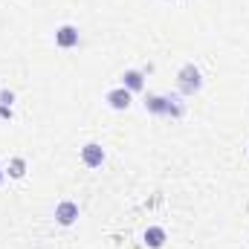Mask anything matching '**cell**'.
Listing matches in <instances>:
<instances>
[{
	"label": "cell",
	"mask_w": 249,
	"mask_h": 249,
	"mask_svg": "<svg viewBox=\"0 0 249 249\" xmlns=\"http://www.w3.org/2000/svg\"><path fill=\"white\" fill-rule=\"evenodd\" d=\"M142 105L151 116H162V119H183L186 116V102L180 93H148Z\"/></svg>",
	"instance_id": "obj_1"
},
{
	"label": "cell",
	"mask_w": 249,
	"mask_h": 249,
	"mask_svg": "<svg viewBox=\"0 0 249 249\" xmlns=\"http://www.w3.org/2000/svg\"><path fill=\"white\" fill-rule=\"evenodd\" d=\"M177 90H180V96H194L203 90V72L191 61L177 70Z\"/></svg>",
	"instance_id": "obj_2"
},
{
	"label": "cell",
	"mask_w": 249,
	"mask_h": 249,
	"mask_svg": "<svg viewBox=\"0 0 249 249\" xmlns=\"http://www.w3.org/2000/svg\"><path fill=\"white\" fill-rule=\"evenodd\" d=\"M105 160H107V154H105V148H102L99 142H84V145H81V162H84L87 168H102Z\"/></svg>",
	"instance_id": "obj_3"
},
{
	"label": "cell",
	"mask_w": 249,
	"mask_h": 249,
	"mask_svg": "<svg viewBox=\"0 0 249 249\" xmlns=\"http://www.w3.org/2000/svg\"><path fill=\"white\" fill-rule=\"evenodd\" d=\"M105 102H107V107H110V110H127V107L133 105V93H130V90H124L122 84H119V87H113V90H107V93H105Z\"/></svg>",
	"instance_id": "obj_4"
},
{
	"label": "cell",
	"mask_w": 249,
	"mask_h": 249,
	"mask_svg": "<svg viewBox=\"0 0 249 249\" xmlns=\"http://www.w3.org/2000/svg\"><path fill=\"white\" fill-rule=\"evenodd\" d=\"M78 41H81L78 26H72V23H61V26L55 29V47H61V50H72V47H78Z\"/></svg>",
	"instance_id": "obj_5"
},
{
	"label": "cell",
	"mask_w": 249,
	"mask_h": 249,
	"mask_svg": "<svg viewBox=\"0 0 249 249\" xmlns=\"http://www.w3.org/2000/svg\"><path fill=\"white\" fill-rule=\"evenodd\" d=\"M78 220V203L75 200H61L55 203V223L58 226H72Z\"/></svg>",
	"instance_id": "obj_6"
},
{
	"label": "cell",
	"mask_w": 249,
	"mask_h": 249,
	"mask_svg": "<svg viewBox=\"0 0 249 249\" xmlns=\"http://www.w3.org/2000/svg\"><path fill=\"white\" fill-rule=\"evenodd\" d=\"M142 241H145L148 249H162L165 241H168V232H165V226H148L142 232Z\"/></svg>",
	"instance_id": "obj_7"
},
{
	"label": "cell",
	"mask_w": 249,
	"mask_h": 249,
	"mask_svg": "<svg viewBox=\"0 0 249 249\" xmlns=\"http://www.w3.org/2000/svg\"><path fill=\"white\" fill-rule=\"evenodd\" d=\"M122 87L130 93H142L145 90V70H124L122 72Z\"/></svg>",
	"instance_id": "obj_8"
},
{
	"label": "cell",
	"mask_w": 249,
	"mask_h": 249,
	"mask_svg": "<svg viewBox=\"0 0 249 249\" xmlns=\"http://www.w3.org/2000/svg\"><path fill=\"white\" fill-rule=\"evenodd\" d=\"M6 177L9 180H23L26 177V160L23 157H12L6 162Z\"/></svg>",
	"instance_id": "obj_9"
},
{
	"label": "cell",
	"mask_w": 249,
	"mask_h": 249,
	"mask_svg": "<svg viewBox=\"0 0 249 249\" xmlns=\"http://www.w3.org/2000/svg\"><path fill=\"white\" fill-rule=\"evenodd\" d=\"M0 105H6V107H12V105H15V93L3 87V90H0Z\"/></svg>",
	"instance_id": "obj_10"
},
{
	"label": "cell",
	"mask_w": 249,
	"mask_h": 249,
	"mask_svg": "<svg viewBox=\"0 0 249 249\" xmlns=\"http://www.w3.org/2000/svg\"><path fill=\"white\" fill-rule=\"evenodd\" d=\"M0 119L12 122V119H15V110H12V107H6V105H0Z\"/></svg>",
	"instance_id": "obj_11"
},
{
	"label": "cell",
	"mask_w": 249,
	"mask_h": 249,
	"mask_svg": "<svg viewBox=\"0 0 249 249\" xmlns=\"http://www.w3.org/2000/svg\"><path fill=\"white\" fill-rule=\"evenodd\" d=\"M3 180H6V168L0 165V186H3Z\"/></svg>",
	"instance_id": "obj_12"
}]
</instances>
